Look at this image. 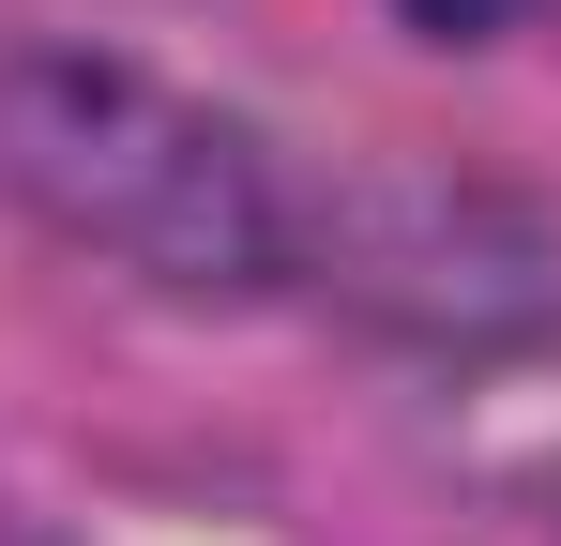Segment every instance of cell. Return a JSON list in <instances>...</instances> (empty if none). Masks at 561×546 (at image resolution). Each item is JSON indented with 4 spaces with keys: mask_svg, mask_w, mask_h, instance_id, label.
I'll list each match as a JSON object with an SVG mask.
<instances>
[{
    "mask_svg": "<svg viewBox=\"0 0 561 546\" xmlns=\"http://www.w3.org/2000/svg\"><path fill=\"white\" fill-rule=\"evenodd\" d=\"M410 15H425L440 46H470V31H501V15H531V0H410Z\"/></svg>",
    "mask_w": 561,
    "mask_h": 546,
    "instance_id": "2",
    "label": "cell"
},
{
    "mask_svg": "<svg viewBox=\"0 0 561 546\" xmlns=\"http://www.w3.org/2000/svg\"><path fill=\"white\" fill-rule=\"evenodd\" d=\"M0 168L31 182L77 243L137 259L152 288H259L288 259L274 168L122 61H15L0 77Z\"/></svg>",
    "mask_w": 561,
    "mask_h": 546,
    "instance_id": "1",
    "label": "cell"
}]
</instances>
